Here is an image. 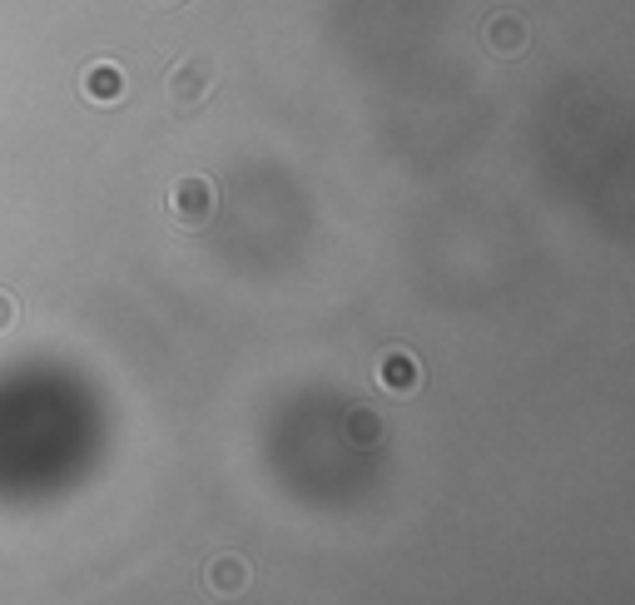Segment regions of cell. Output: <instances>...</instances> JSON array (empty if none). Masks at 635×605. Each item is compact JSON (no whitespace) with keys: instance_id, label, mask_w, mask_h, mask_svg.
<instances>
[{"instance_id":"cell-8","label":"cell","mask_w":635,"mask_h":605,"mask_svg":"<svg viewBox=\"0 0 635 605\" xmlns=\"http://www.w3.org/2000/svg\"><path fill=\"white\" fill-rule=\"evenodd\" d=\"M5 328H15V298L11 293H0V333H5Z\"/></svg>"},{"instance_id":"cell-6","label":"cell","mask_w":635,"mask_h":605,"mask_svg":"<svg viewBox=\"0 0 635 605\" xmlns=\"http://www.w3.org/2000/svg\"><path fill=\"white\" fill-rule=\"evenodd\" d=\"M204 581L214 585L219 595H234V591H244V585H248V566L238 561V556H219V561L204 566Z\"/></svg>"},{"instance_id":"cell-1","label":"cell","mask_w":635,"mask_h":605,"mask_svg":"<svg viewBox=\"0 0 635 605\" xmlns=\"http://www.w3.org/2000/svg\"><path fill=\"white\" fill-rule=\"evenodd\" d=\"M219 85V60L214 55H184L179 66L169 70V109L174 115H199V109L209 105V95H214Z\"/></svg>"},{"instance_id":"cell-4","label":"cell","mask_w":635,"mask_h":605,"mask_svg":"<svg viewBox=\"0 0 635 605\" xmlns=\"http://www.w3.org/2000/svg\"><path fill=\"white\" fill-rule=\"evenodd\" d=\"M482 40H486V50L492 55H502V60H511V55H521L527 50V21L521 15H492L486 21V31H482Z\"/></svg>"},{"instance_id":"cell-7","label":"cell","mask_w":635,"mask_h":605,"mask_svg":"<svg viewBox=\"0 0 635 605\" xmlns=\"http://www.w3.org/2000/svg\"><path fill=\"white\" fill-rule=\"evenodd\" d=\"M377 427H383V422H377V412H367V407H357L353 417H348V432H353L357 442H377Z\"/></svg>"},{"instance_id":"cell-9","label":"cell","mask_w":635,"mask_h":605,"mask_svg":"<svg viewBox=\"0 0 635 605\" xmlns=\"http://www.w3.org/2000/svg\"><path fill=\"white\" fill-rule=\"evenodd\" d=\"M154 5H174V0H154Z\"/></svg>"},{"instance_id":"cell-5","label":"cell","mask_w":635,"mask_h":605,"mask_svg":"<svg viewBox=\"0 0 635 605\" xmlns=\"http://www.w3.org/2000/svg\"><path fill=\"white\" fill-rule=\"evenodd\" d=\"M80 95H85L90 105H115V99H125V70L109 66V60H95V66L85 70Z\"/></svg>"},{"instance_id":"cell-2","label":"cell","mask_w":635,"mask_h":605,"mask_svg":"<svg viewBox=\"0 0 635 605\" xmlns=\"http://www.w3.org/2000/svg\"><path fill=\"white\" fill-rule=\"evenodd\" d=\"M169 218H174V228L179 234H199V228H209L214 224V214H219V189L209 185L204 174H184L179 185L169 189Z\"/></svg>"},{"instance_id":"cell-3","label":"cell","mask_w":635,"mask_h":605,"mask_svg":"<svg viewBox=\"0 0 635 605\" xmlns=\"http://www.w3.org/2000/svg\"><path fill=\"white\" fill-rule=\"evenodd\" d=\"M418 357L412 353H402V347H392L383 363H377V388L383 392H392V398H412L418 392Z\"/></svg>"}]
</instances>
